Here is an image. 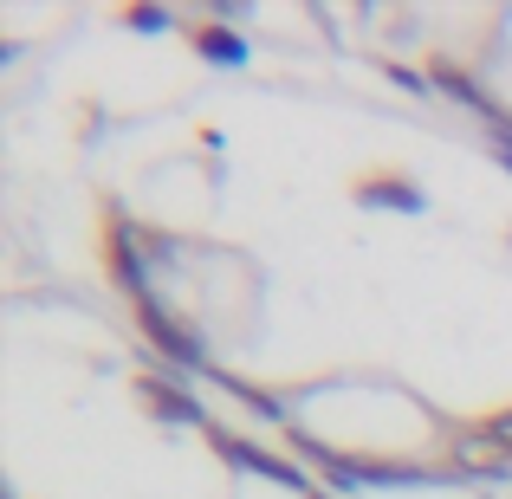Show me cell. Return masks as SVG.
Masks as SVG:
<instances>
[{"label":"cell","mask_w":512,"mask_h":499,"mask_svg":"<svg viewBox=\"0 0 512 499\" xmlns=\"http://www.w3.org/2000/svg\"><path fill=\"white\" fill-rule=\"evenodd\" d=\"M111 273H117V286H124L130 299L150 305V266H143V253H137L130 221H111Z\"/></svg>","instance_id":"6da1fadb"},{"label":"cell","mask_w":512,"mask_h":499,"mask_svg":"<svg viewBox=\"0 0 512 499\" xmlns=\"http://www.w3.org/2000/svg\"><path fill=\"white\" fill-rule=\"evenodd\" d=\"M208 435H214V448L227 454V461H240V467H253V474H266V480H279V487H299L305 493V474H292L286 461H273V454H260L253 441H240V435H227V428H214L208 422Z\"/></svg>","instance_id":"7a4b0ae2"},{"label":"cell","mask_w":512,"mask_h":499,"mask_svg":"<svg viewBox=\"0 0 512 499\" xmlns=\"http://www.w3.org/2000/svg\"><path fill=\"white\" fill-rule=\"evenodd\" d=\"M143 337H150V344L163 350V357L188 363V370H195V363H201V344H195V337H188L182 325H175V318L163 312V305H143Z\"/></svg>","instance_id":"3957f363"},{"label":"cell","mask_w":512,"mask_h":499,"mask_svg":"<svg viewBox=\"0 0 512 499\" xmlns=\"http://www.w3.org/2000/svg\"><path fill=\"white\" fill-rule=\"evenodd\" d=\"M143 396L156 402L163 415H175V422H188V428H208V415H201V402L188 396V389H175L169 376H143Z\"/></svg>","instance_id":"277c9868"},{"label":"cell","mask_w":512,"mask_h":499,"mask_svg":"<svg viewBox=\"0 0 512 499\" xmlns=\"http://www.w3.org/2000/svg\"><path fill=\"white\" fill-rule=\"evenodd\" d=\"M363 201H376V208H402V214H422V188L402 182V175H370V182H357Z\"/></svg>","instance_id":"5b68a950"},{"label":"cell","mask_w":512,"mask_h":499,"mask_svg":"<svg viewBox=\"0 0 512 499\" xmlns=\"http://www.w3.org/2000/svg\"><path fill=\"white\" fill-rule=\"evenodd\" d=\"M195 46L208 52L214 65H240V59H247V39H240V33H227V26H201V33H195Z\"/></svg>","instance_id":"8992f818"},{"label":"cell","mask_w":512,"mask_h":499,"mask_svg":"<svg viewBox=\"0 0 512 499\" xmlns=\"http://www.w3.org/2000/svg\"><path fill=\"white\" fill-rule=\"evenodd\" d=\"M480 435L493 441V454H500V461H506V474H512V409L487 415V422H480Z\"/></svg>","instance_id":"52a82bcc"},{"label":"cell","mask_w":512,"mask_h":499,"mask_svg":"<svg viewBox=\"0 0 512 499\" xmlns=\"http://www.w3.org/2000/svg\"><path fill=\"white\" fill-rule=\"evenodd\" d=\"M130 26H143V33H163L169 13H163V7H137V13H130Z\"/></svg>","instance_id":"ba28073f"}]
</instances>
